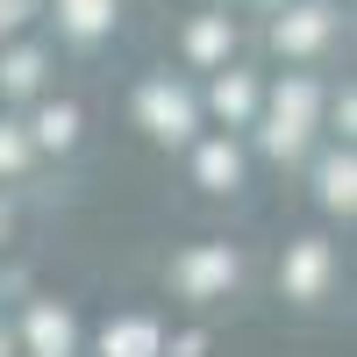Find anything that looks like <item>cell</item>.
<instances>
[{
  "mask_svg": "<svg viewBox=\"0 0 357 357\" xmlns=\"http://www.w3.org/2000/svg\"><path fill=\"white\" fill-rule=\"evenodd\" d=\"M72 8H79V15H72L79 29H93V22H100V0H72Z\"/></svg>",
  "mask_w": 357,
  "mask_h": 357,
  "instance_id": "7a4b0ae2",
  "label": "cell"
},
{
  "mask_svg": "<svg viewBox=\"0 0 357 357\" xmlns=\"http://www.w3.org/2000/svg\"><path fill=\"white\" fill-rule=\"evenodd\" d=\"M107 350H114V357H143V350H151V329H122V336H107Z\"/></svg>",
  "mask_w": 357,
  "mask_h": 357,
  "instance_id": "6da1fadb",
  "label": "cell"
}]
</instances>
